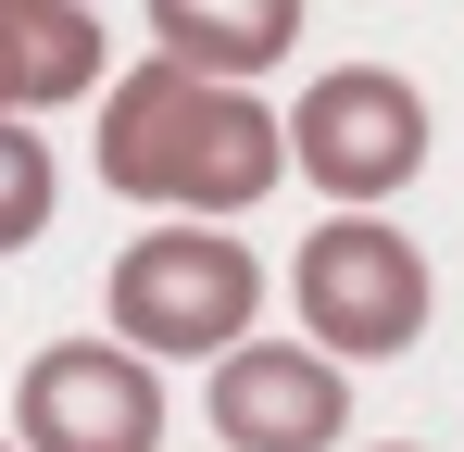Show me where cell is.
I'll return each instance as SVG.
<instances>
[{"instance_id":"8","label":"cell","mask_w":464,"mask_h":452,"mask_svg":"<svg viewBox=\"0 0 464 452\" xmlns=\"http://www.w3.org/2000/svg\"><path fill=\"white\" fill-rule=\"evenodd\" d=\"M151 38L201 75H264V64H289L302 0H151Z\"/></svg>"},{"instance_id":"7","label":"cell","mask_w":464,"mask_h":452,"mask_svg":"<svg viewBox=\"0 0 464 452\" xmlns=\"http://www.w3.org/2000/svg\"><path fill=\"white\" fill-rule=\"evenodd\" d=\"M101 88V13L88 0H0V113H51Z\"/></svg>"},{"instance_id":"1","label":"cell","mask_w":464,"mask_h":452,"mask_svg":"<svg viewBox=\"0 0 464 452\" xmlns=\"http://www.w3.org/2000/svg\"><path fill=\"white\" fill-rule=\"evenodd\" d=\"M289 163V126L238 88V75H201L151 51L101 88V176L126 201H163V214H251Z\"/></svg>"},{"instance_id":"9","label":"cell","mask_w":464,"mask_h":452,"mask_svg":"<svg viewBox=\"0 0 464 452\" xmlns=\"http://www.w3.org/2000/svg\"><path fill=\"white\" fill-rule=\"evenodd\" d=\"M51 201H63V189H51V139H38L25 113H0V251H25V239L51 226Z\"/></svg>"},{"instance_id":"11","label":"cell","mask_w":464,"mask_h":452,"mask_svg":"<svg viewBox=\"0 0 464 452\" xmlns=\"http://www.w3.org/2000/svg\"><path fill=\"white\" fill-rule=\"evenodd\" d=\"M401 452H414V440H401Z\"/></svg>"},{"instance_id":"4","label":"cell","mask_w":464,"mask_h":452,"mask_svg":"<svg viewBox=\"0 0 464 452\" xmlns=\"http://www.w3.org/2000/svg\"><path fill=\"white\" fill-rule=\"evenodd\" d=\"M163 389L151 352L139 339H51L38 365H25V389H13V427H25V452H163Z\"/></svg>"},{"instance_id":"3","label":"cell","mask_w":464,"mask_h":452,"mask_svg":"<svg viewBox=\"0 0 464 452\" xmlns=\"http://www.w3.org/2000/svg\"><path fill=\"white\" fill-rule=\"evenodd\" d=\"M251 314H264V264L214 214L201 226H151V239L113 251V339H139L151 365L227 352V339H251Z\"/></svg>"},{"instance_id":"10","label":"cell","mask_w":464,"mask_h":452,"mask_svg":"<svg viewBox=\"0 0 464 452\" xmlns=\"http://www.w3.org/2000/svg\"><path fill=\"white\" fill-rule=\"evenodd\" d=\"M0 452H25V440H0Z\"/></svg>"},{"instance_id":"2","label":"cell","mask_w":464,"mask_h":452,"mask_svg":"<svg viewBox=\"0 0 464 452\" xmlns=\"http://www.w3.org/2000/svg\"><path fill=\"white\" fill-rule=\"evenodd\" d=\"M289 301H302V339H314V352H339V365H389V352L427 339V251H414L377 201H352V214H326V226L302 239Z\"/></svg>"},{"instance_id":"5","label":"cell","mask_w":464,"mask_h":452,"mask_svg":"<svg viewBox=\"0 0 464 452\" xmlns=\"http://www.w3.org/2000/svg\"><path fill=\"white\" fill-rule=\"evenodd\" d=\"M289 151L314 163V189H339V201H389V189H414V163H427V101H414L389 64H339V75L302 88Z\"/></svg>"},{"instance_id":"6","label":"cell","mask_w":464,"mask_h":452,"mask_svg":"<svg viewBox=\"0 0 464 452\" xmlns=\"http://www.w3.org/2000/svg\"><path fill=\"white\" fill-rule=\"evenodd\" d=\"M201 402H214V440L227 452H326L352 427V377L314 339H227Z\"/></svg>"}]
</instances>
